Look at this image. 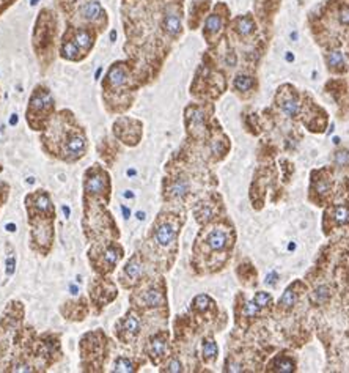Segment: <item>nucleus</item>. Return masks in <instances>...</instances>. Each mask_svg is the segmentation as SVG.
I'll return each mask as SVG.
<instances>
[{
    "instance_id": "1",
    "label": "nucleus",
    "mask_w": 349,
    "mask_h": 373,
    "mask_svg": "<svg viewBox=\"0 0 349 373\" xmlns=\"http://www.w3.org/2000/svg\"><path fill=\"white\" fill-rule=\"evenodd\" d=\"M66 112H62L60 122H51L49 128L53 129L43 136V145L51 156L58 158L65 162H76L87 155L88 142H87L85 131L80 126H71L66 122Z\"/></svg>"
},
{
    "instance_id": "2",
    "label": "nucleus",
    "mask_w": 349,
    "mask_h": 373,
    "mask_svg": "<svg viewBox=\"0 0 349 373\" xmlns=\"http://www.w3.org/2000/svg\"><path fill=\"white\" fill-rule=\"evenodd\" d=\"M55 107L52 93L49 89L43 85H38L33 90L29 107H27V123L33 131H44L51 122V115Z\"/></svg>"
},
{
    "instance_id": "3",
    "label": "nucleus",
    "mask_w": 349,
    "mask_h": 373,
    "mask_svg": "<svg viewBox=\"0 0 349 373\" xmlns=\"http://www.w3.org/2000/svg\"><path fill=\"white\" fill-rule=\"evenodd\" d=\"M123 255H124L123 248L120 246V243L113 241V239L95 243L88 252L91 266L101 276H109L110 272L115 271L118 263L122 262Z\"/></svg>"
},
{
    "instance_id": "4",
    "label": "nucleus",
    "mask_w": 349,
    "mask_h": 373,
    "mask_svg": "<svg viewBox=\"0 0 349 373\" xmlns=\"http://www.w3.org/2000/svg\"><path fill=\"white\" fill-rule=\"evenodd\" d=\"M53 222L51 216H29L30 227V248L41 255H48L53 243Z\"/></svg>"
},
{
    "instance_id": "5",
    "label": "nucleus",
    "mask_w": 349,
    "mask_h": 373,
    "mask_svg": "<svg viewBox=\"0 0 349 373\" xmlns=\"http://www.w3.org/2000/svg\"><path fill=\"white\" fill-rule=\"evenodd\" d=\"M110 177L101 165L95 164L88 169L84 175V192L85 197L93 198V200L109 203L110 200Z\"/></svg>"
},
{
    "instance_id": "6",
    "label": "nucleus",
    "mask_w": 349,
    "mask_h": 373,
    "mask_svg": "<svg viewBox=\"0 0 349 373\" xmlns=\"http://www.w3.org/2000/svg\"><path fill=\"white\" fill-rule=\"evenodd\" d=\"M139 290L136 293H132L131 302L134 305V309H139L142 312L146 310H154L165 307L167 298L164 287L154 282H145L139 285Z\"/></svg>"
},
{
    "instance_id": "7",
    "label": "nucleus",
    "mask_w": 349,
    "mask_h": 373,
    "mask_svg": "<svg viewBox=\"0 0 349 373\" xmlns=\"http://www.w3.org/2000/svg\"><path fill=\"white\" fill-rule=\"evenodd\" d=\"M105 346L107 340L103 332H91V334L84 336L80 342V355H82V362L90 359V364L87 367L88 370H101L103 362L105 361Z\"/></svg>"
},
{
    "instance_id": "8",
    "label": "nucleus",
    "mask_w": 349,
    "mask_h": 373,
    "mask_svg": "<svg viewBox=\"0 0 349 373\" xmlns=\"http://www.w3.org/2000/svg\"><path fill=\"white\" fill-rule=\"evenodd\" d=\"M178 224L173 219L160 214L153 224L150 231V243L157 250H169L176 241Z\"/></svg>"
},
{
    "instance_id": "9",
    "label": "nucleus",
    "mask_w": 349,
    "mask_h": 373,
    "mask_svg": "<svg viewBox=\"0 0 349 373\" xmlns=\"http://www.w3.org/2000/svg\"><path fill=\"white\" fill-rule=\"evenodd\" d=\"M117 295L118 290L115 282L104 276L95 279L90 284V299L91 304L98 309V312H101V309H104L107 304L112 302L117 298Z\"/></svg>"
},
{
    "instance_id": "10",
    "label": "nucleus",
    "mask_w": 349,
    "mask_h": 373,
    "mask_svg": "<svg viewBox=\"0 0 349 373\" xmlns=\"http://www.w3.org/2000/svg\"><path fill=\"white\" fill-rule=\"evenodd\" d=\"M117 338L124 345L134 343L142 332V321L140 317L134 310H129L124 317H122L113 326Z\"/></svg>"
},
{
    "instance_id": "11",
    "label": "nucleus",
    "mask_w": 349,
    "mask_h": 373,
    "mask_svg": "<svg viewBox=\"0 0 349 373\" xmlns=\"http://www.w3.org/2000/svg\"><path fill=\"white\" fill-rule=\"evenodd\" d=\"M145 271L146 268L143 258L139 254H134L123 266V269L118 276V281L124 288H136L143 282Z\"/></svg>"
},
{
    "instance_id": "12",
    "label": "nucleus",
    "mask_w": 349,
    "mask_h": 373,
    "mask_svg": "<svg viewBox=\"0 0 349 373\" xmlns=\"http://www.w3.org/2000/svg\"><path fill=\"white\" fill-rule=\"evenodd\" d=\"M25 210H27V216L55 217V210H53L51 195L44 189L33 191L25 197Z\"/></svg>"
},
{
    "instance_id": "13",
    "label": "nucleus",
    "mask_w": 349,
    "mask_h": 373,
    "mask_svg": "<svg viewBox=\"0 0 349 373\" xmlns=\"http://www.w3.org/2000/svg\"><path fill=\"white\" fill-rule=\"evenodd\" d=\"M169 351V334L164 331L157 332L150 337V340L145 345V355L151 359L153 364H160Z\"/></svg>"
},
{
    "instance_id": "14",
    "label": "nucleus",
    "mask_w": 349,
    "mask_h": 373,
    "mask_svg": "<svg viewBox=\"0 0 349 373\" xmlns=\"http://www.w3.org/2000/svg\"><path fill=\"white\" fill-rule=\"evenodd\" d=\"M205 246L212 252H222L231 244V235L227 229L214 227L205 235Z\"/></svg>"
},
{
    "instance_id": "15",
    "label": "nucleus",
    "mask_w": 349,
    "mask_h": 373,
    "mask_svg": "<svg viewBox=\"0 0 349 373\" xmlns=\"http://www.w3.org/2000/svg\"><path fill=\"white\" fill-rule=\"evenodd\" d=\"M129 81V72L123 63H113L105 76V85L110 90H120Z\"/></svg>"
},
{
    "instance_id": "16",
    "label": "nucleus",
    "mask_w": 349,
    "mask_h": 373,
    "mask_svg": "<svg viewBox=\"0 0 349 373\" xmlns=\"http://www.w3.org/2000/svg\"><path fill=\"white\" fill-rule=\"evenodd\" d=\"M79 13L84 21H88L91 24L101 21V19H104V16H105L103 6H101L99 2H96V0H88V2H85L82 6H80Z\"/></svg>"
},
{
    "instance_id": "17",
    "label": "nucleus",
    "mask_w": 349,
    "mask_h": 373,
    "mask_svg": "<svg viewBox=\"0 0 349 373\" xmlns=\"http://www.w3.org/2000/svg\"><path fill=\"white\" fill-rule=\"evenodd\" d=\"M189 191H191L189 179H187L186 177H178L170 183L169 191L167 192H169L170 198H176V200H179V198H184L187 194H189Z\"/></svg>"
},
{
    "instance_id": "18",
    "label": "nucleus",
    "mask_w": 349,
    "mask_h": 373,
    "mask_svg": "<svg viewBox=\"0 0 349 373\" xmlns=\"http://www.w3.org/2000/svg\"><path fill=\"white\" fill-rule=\"evenodd\" d=\"M72 41L84 52H88L95 44V35L88 29H76L72 32Z\"/></svg>"
},
{
    "instance_id": "19",
    "label": "nucleus",
    "mask_w": 349,
    "mask_h": 373,
    "mask_svg": "<svg viewBox=\"0 0 349 373\" xmlns=\"http://www.w3.org/2000/svg\"><path fill=\"white\" fill-rule=\"evenodd\" d=\"M162 29L165 30V33H169L170 36H178L181 30H183V22H181V18L178 13L170 11L164 16L162 21Z\"/></svg>"
},
{
    "instance_id": "20",
    "label": "nucleus",
    "mask_w": 349,
    "mask_h": 373,
    "mask_svg": "<svg viewBox=\"0 0 349 373\" xmlns=\"http://www.w3.org/2000/svg\"><path fill=\"white\" fill-rule=\"evenodd\" d=\"M60 54H62L63 58L72 60V62H77V60L82 58V55H85L84 51L80 49L72 39H65L62 44V49H60Z\"/></svg>"
},
{
    "instance_id": "21",
    "label": "nucleus",
    "mask_w": 349,
    "mask_h": 373,
    "mask_svg": "<svg viewBox=\"0 0 349 373\" xmlns=\"http://www.w3.org/2000/svg\"><path fill=\"white\" fill-rule=\"evenodd\" d=\"M222 27H224V18L217 15V13H212V15L208 16L205 22V35L208 38L216 36L217 33L222 30Z\"/></svg>"
},
{
    "instance_id": "22",
    "label": "nucleus",
    "mask_w": 349,
    "mask_h": 373,
    "mask_svg": "<svg viewBox=\"0 0 349 373\" xmlns=\"http://www.w3.org/2000/svg\"><path fill=\"white\" fill-rule=\"evenodd\" d=\"M280 109L283 110V114L288 117H296L300 112V103L296 96H285L280 101Z\"/></svg>"
},
{
    "instance_id": "23",
    "label": "nucleus",
    "mask_w": 349,
    "mask_h": 373,
    "mask_svg": "<svg viewBox=\"0 0 349 373\" xmlns=\"http://www.w3.org/2000/svg\"><path fill=\"white\" fill-rule=\"evenodd\" d=\"M139 364L136 362L134 357L127 356H120L113 362V372H137Z\"/></svg>"
},
{
    "instance_id": "24",
    "label": "nucleus",
    "mask_w": 349,
    "mask_h": 373,
    "mask_svg": "<svg viewBox=\"0 0 349 373\" xmlns=\"http://www.w3.org/2000/svg\"><path fill=\"white\" fill-rule=\"evenodd\" d=\"M234 29H236V32L241 36H249L255 30V22L250 16H241L236 19V22H234Z\"/></svg>"
},
{
    "instance_id": "25",
    "label": "nucleus",
    "mask_w": 349,
    "mask_h": 373,
    "mask_svg": "<svg viewBox=\"0 0 349 373\" xmlns=\"http://www.w3.org/2000/svg\"><path fill=\"white\" fill-rule=\"evenodd\" d=\"M201 353H203V359L206 362H211L214 361V359L217 357L219 355V348L216 342L212 340V338H208V340L203 342V350H201Z\"/></svg>"
},
{
    "instance_id": "26",
    "label": "nucleus",
    "mask_w": 349,
    "mask_h": 373,
    "mask_svg": "<svg viewBox=\"0 0 349 373\" xmlns=\"http://www.w3.org/2000/svg\"><path fill=\"white\" fill-rule=\"evenodd\" d=\"M233 85L238 91H249L253 87V79L247 74H238L236 79H234Z\"/></svg>"
},
{
    "instance_id": "27",
    "label": "nucleus",
    "mask_w": 349,
    "mask_h": 373,
    "mask_svg": "<svg viewBox=\"0 0 349 373\" xmlns=\"http://www.w3.org/2000/svg\"><path fill=\"white\" fill-rule=\"evenodd\" d=\"M329 298H331V291H329V288L326 287V285H321V287H318L316 290L313 291V295H312V301H313L314 304L321 305V304L327 302V301H329Z\"/></svg>"
},
{
    "instance_id": "28",
    "label": "nucleus",
    "mask_w": 349,
    "mask_h": 373,
    "mask_svg": "<svg viewBox=\"0 0 349 373\" xmlns=\"http://www.w3.org/2000/svg\"><path fill=\"white\" fill-rule=\"evenodd\" d=\"M296 301H297V295L294 293L293 288H288L283 295H281L279 305L280 307H283V309H290V307H293L294 304H296Z\"/></svg>"
},
{
    "instance_id": "29",
    "label": "nucleus",
    "mask_w": 349,
    "mask_h": 373,
    "mask_svg": "<svg viewBox=\"0 0 349 373\" xmlns=\"http://www.w3.org/2000/svg\"><path fill=\"white\" fill-rule=\"evenodd\" d=\"M327 63L332 70L343 68L345 66V57L340 51H332L331 54L327 55Z\"/></svg>"
},
{
    "instance_id": "30",
    "label": "nucleus",
    "mask_w": 349,
    "mask_h": 373,
    "mask_svg": "<svg viewBox=\"0 0 349 373\" xmlns=\"http://www.w3.org/2000/svg\"><path fill=\"white\" fill-rule=\"evenodd\" d=\"M294 369H296V365H294L293 361H290V359H285V357H280V359H277V361L272 364V369L271 370H275V372H294Z\"/></svg>"
},
{
    "instance_id": "31",
    "label": "nucleus",
    "mask_w": 349,
    "mask_h": 373,
    "mask_svg": "<svg viewBox=\"0 0 349 373\" xmlns=\"http://www.w3.org/2000/svg\"><path fill=\"white\" fill-rule=\"evenodd\" d=\"M5 271H6V276H13L16 271V254L10 246H8V254H6V260H5Z\"/></svg>"
},
{
    "instance_id": "32",
    "label": "nucleus",
    "mask_w": 349,
    "mask_h": 373,
    "mask_svg": "<svg viewBox=\"0 0 349 373\" xmlns=\"http://www.w3.org/2000/svg\"><path fill=\"white\" fill-rule=\"evenodd\" d=\"M333 222L337 225H343L349 222V210L346 206H338V208L333 211Z\"/></svg>"
},
{
    "instance_id": "33",
    "label": "nucleus",
    "mask_w": 349,
    "mask_h": 373,
    "mask_svg": "<svg viewBox=\"0 0 349 373\" xmlns=\"http://www.w3.org/2000/svg\"><path fill=\"white\" fill-rule=\"evenodd\" d=\"M195 216H197V221L200 222H206L209 221V219L212 217V210L209 205H201L200 208L195 211Z\"/></svg>"
},
{
    "instance_id": "34",
    "label": "nucleus",
    "mask_w": 349,
    "mask_h": 373,
    "mask_svg": "<svg viewBox=\"0 0 349 373\" xmlns=\"http://www.w3.org/2000/svg\"><path fill=\"white\" fill-rule=\"evenodd\" d=\"M211 305V299H209V296H206V295H200V296H197L195 299H193V307H195L198 312H205L208 307Z\"/></svg>"
},
{
    "instance_id": "35",
    "label": "nucleus",
    "mask_w": 349,
    "mask_h": 373,
    "mask_svg": "<svg viewBox=\"0 0 349 373\" xmlns=\"http://www.w3.org/2000/svg\"><path fill=\"white\" fill-rule=\"evenodd\" d=\"M253 301L260 305V309H261V307H267V305H269V304H271V301H272V296L269 295V293L258 291L257 295H255Z\"/></svg>"
},
{
    "instance_id": "36",
    "label": "nucleus",
    "mask_w": 349,
    "mask_h": 373,
    "mask_svg": "<svg viewBox=\"0 0 349 373\" xmlns=\"http://www.w3.org/2000/svg\"><path fill=\"white\" fill-rule=\"evenodd\" d=\"M258 312H260V305L255 302V301H250V302H247V304L244 305L243 314H244V317H247V318H252V317H255V315H258Z\"/></svg>"
},
{
    "instance_id": "37",
    "label": "nucleus",
    "mask_w": 349,
    "mask_h": 373,
    "mask_svg": "<svg viewBox=\"0 0 349 373\" xmlns=\"http://www.w3.org/2000/svg\"><path fill=\"white\" fill-rule=\"evenodd\" d=\"M164 372H183V364L179 362V359L172 357L170 361L165 364Z\"/></svg>"
},
{
    "instance_id": "38",
    "label": "nucleus",
    "mask_w": 349,
    "mask_h": 373,
    "mask_svg": "<svg viewBox=\"0 0 349 373\" xmlns=\"http://www.w3.org/2000/svg\"><path fill=\"white\" fill-rule=\"evenodd\" d=\"M338 21L343 25H349V5L341 6L338 11Z\"/></svg>"
},
{
    "instance_id": "39",
    "label": "nucleus",
    "mask_w": 349,
    "mask_h": 373,
    "mask_svg": "<svg viewBox=\"0 0 349 373\" xmlns=\"http://www.w3.org/2000/svg\"><path fill=\"white\" fill-rule=\"evenodd\" d=\"M349 159V153L348 151H338L337 156H335V161H337L338 165H345Z\"/></svg>"
},
{
    "instance_id": "40",
    "label": "nucleus",
    "mask_w": 349,
    "mask_h": 373,
    "mask_svg": "<svg viewBox=\"0 0 349 373\" xmlns=\"http://www.w3.org/2000/svg\"><path fill=\"white\" fill-rule=\"evenodd\" d=\"M316 189H318L319 194H326V192L329 191V183L327 181H319L318 186H316Z\"/></svg>"
},
{
    "instance_id": "41",
    "label": "nucleus",
    "mask_w": 349,
    "mask_h": 373,
    "mask_svg": "<svg viewBox=\"0 0 349 373\" xmlns=\"http://www.w3.org/2000/svg\"><path fill=\"white\" fill-rule=\"evenodd\" d=\"M275 279H277V274H271V276H267V277H266V284L274 285V284H275Z\"/></svg>"
},
{
    "instance_id": "42",
    "label": "nucleus",
    "mask_w": 349,
    "mask_h": 373,
    "mask_svg": "<svg viewBox=\"0 0 349 373\" xmlns=\"http://www.w3.org/2000/svg\"><path fill=\"white\" fill-rule=\"evenodd\" d=\"M285 58L288 60V62H293V60H294V55H293V52H286V55H285Z\"/></svg>"
},
{
    "instance_id": "43",
    "label": "nucleus",
    "mask_w": 349,
    "mask_h": 373,
    "mask_svg": "<svg viewBox=\"0 0 349 373\" xmlns=\"http://www.w3.org/2000/svg\"><path fill=\"white\" fill-rule=\"evenodd\" d=\"M122 208H123V214H124V217L127 219V217H129V216H131V211H129V210H127V208H126V206H122Z\"/></svg>"
},
{
    "instance_id": "44",
    "label": "nucleus",
    "mask_w": 349,
    "mask_h": 373,
    "mask_svg": "<svg viewBox=\"0 0 349 373\" xmlns=\"http://www.w3.org/2000/svg\"><path fill=\"white\" fill-rule=\"evenodd\" d=\"M115 38H117V32L112 30V32H110V39H112V41H115Z\"/></svg>"
},
{
    "instance_id": "45",
    "label": "nucleus",
    "mask_w": 349,
    "mask_h": 373,
    "mask_svg": "<svg viewBox=\"0 0 349 373\" xmlns=\"http://www.w3.org/2000/svg\"><path fill=\"white\" fill-rule=\"evenodd\" d=\"M17 123V115H11V124H16Z\"/></svg>"
},
{
    "instance_id": "46",
    "label": "nucleus",
    "mask_w": 349,
    "mask_h": 373,
    "mask_svg": "<svg viewBox=\"0 0 349 373\" xmlns=\"http://www.w3.org/2000/svg\"><path fill=\"white\" fill-rule=\"evenodd\" d=\"M38 2H39V0H30V5H32V6H36Z\"/></svg>"
}]
</instances>
